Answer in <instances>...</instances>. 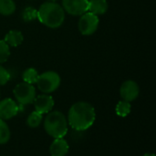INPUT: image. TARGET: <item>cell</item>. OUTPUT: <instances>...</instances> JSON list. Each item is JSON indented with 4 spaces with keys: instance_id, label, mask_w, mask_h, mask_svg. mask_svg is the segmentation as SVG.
<instances>
[{
    "instance_id": "obj_1",
    "label": "cell",
    "mask_w": 156,
    "mask_h": 156,
    "mask_svg": "<svg viewBox=\"0 0 156 156\" xmlns=\"http://www.w3.org/2000/svg\"><path fill=\"white\" fill-rule=\"evenodd\" d=\"M96 114L94 108L88 102H77L73 104L68 115L70 127L76 131H86L95 121Z\"/></svg>"
},
{
    "instance_id": "obj_2",
    "label": "cell",
    "mask_w": 156,
    "mask_h": 156,
    "mask_svg": "<svg viewBox=\"0 0 156 156\" xmlns=\"http://www.w3.org/2000/svg\"><path fill=\"white\" fill-rule=\"evenodd\" d=\"M37 18L40 23L50 29L59 28L65 19V11L63 7L53 1L43 3L37 10Z\"/></svg>"
},
{
    "instance_id": "obj_3",
    "label": "cell",
    "mask_w": 156,
    "mask_h": 156,
    "mask_svg": "<svg viewBox=\"0 0 156 156\" xmlns=\"http://www.w3.org/2000/svg\"><path fill=\"white\" fill-rule=\"evenodd\" d=\"M44 128L46 132L54 139L63 138L68 132V120L60 111L48 112L44 121Z\"/></svg>"
},
{
    "instance_id": "obj_4",
    "label": "cell",
    "mask_w": 156,
    "mask_h": 156,
    "mask_svg": "<svg viewBox=\"0 0 156 156\" xmlns=\"http://www.w3.org/2000/svg\"><path fill=\"white\" fill-rule=\"evenodd\" d=\"M60 83L61 78L58 73L54 71H47L39 74L36 84L37 85V87L41 92L45 94H49L56 91L59 87Z\"/></svg>"
},
{
    "instance_id": "obj_5",
    "label": "cell",
    "mask_w": 156,
    "mask_h": 156,
    "mask_svg": "<svg viewBox=\"0 0 156 156\" xmlns=\"http://www.w3.org/2000/svg\"><path fill=\"white\" fill-rule=\"evenodd\" d=\"M14 96L20 105H28L33 103L36 97V89L33 85L22 82L14 88Z\"/></svg>"
},
{
    "instance_id": "obj_6",
    "label": "cell",
    "mask_w": 156,
    "mask_h": 156,
    "mask_svg": "<svg viewBox=\"0 0 156 156\" xmlns=\"http://www.w3.org/2000/svg\"><path fill=\"white\" fill-rule=\"evenodd\" d=\"M100 19L98 16L90 13V12H85L81 15L80 20H79V30L82 35L90 36L92 35L99 27Z\"/></svg>"
},
{
    "instance_id": "obj_7",
    "label": "cell",
    "mask_w": 156,
    "mask_h": 156,
    "mask_svg": "<svg viewBox=\"0 0 156 156\" xmlns=\"http://www.w3.org/2000/svg\"><path fill=\"white\" fill-rule=\"evenodd\" d=\"M89 0H62L64 11L71 16H81L88 11Z\"/></svg>"
},
{
    "instance_id": "obj_8",
    "label": "cell",
    "mask_w": 156,
    "mask_h": 156,
    "mask_svg": "<svg viewBox=\"0 0 156 156\" xmlns=\"http://www.w3.org/2000/svg\"><path fill=\"white\" fill-rule=\"evenodd\" d=\"M139 93H140L139 86L136 82L133 80L125 81L120 88V95L122 100L127 102H132L135 100L138 97Z\"/></svg>"
},
{
    "instance_id": "obj_9",
    "label": "cell",
    "mask_w": 156,
    "mask_h": 156,
    "mask_svg": "<svg viewBox=\"0 0 156 156\" xmlns=\"http://www.w3.org/2000/svg\"><path fill=\"white\" fill-rule=\"evenodd\" d=\"M19 108L11 98H5L0 101V119L3 120H10L17 115Z\"/></svg>"
},
{
    "instance_id": "obj_10",
    "label": "cell",
    "mask_w": 156,
    "mask_h": 156,
    "mask_svg": "<svg viewBox=\"0 0 156 156\" xmlns=\"http://www.w3.org/2000/svg\"><path fill=\"white\" fill-rule=\"evenodd\" d=\"M34 106L36 111L39 112L40 114H47L50 112L54 107V99L51 96L49 95H40V96H36L34 99Z\"/></svg>"
},
{
    "instance_id": "obj_11",
    "label": "cell",
    "mask_w": 156,
    "mask_h": 156,
    "mask_svg": "<svg viewBox=\"0 0 156 156\" xmlns=\"http://www.w3.org/2000/svg\"><path fill=\"white\" fill-rule=\"evenodd\" d=\"M69 149V144L63 138H56L50 145L49 153L51 156H65Z\"/></svg>"
},
{
    "instance_id": "obj_12",
    "label": "cell",
    "mask_w": 156,
    "mask_h": 156,
    "mask_svg": "<svg viewBox=\"0 0 156 156\" xmlns=\"http://www.w3.org/2000/svg\"><path fill=\"white\" fill-rule=\"evenodd\" d=\"M109 7L107 0H89L88 12L96 16L103 15L107 12Z\"/></svg>"
},
{
    "instance_id": "obj_13",
    "label": "cell",
    "mask_w": 156,
    "mask_h": 156,
    "mask_svg": "<svg viewBox=\"0 0 156 156\" xmlns=\"http://www.w3.org/2000/svg\"><path fill=\"white\" fill-rule=\"evenodd\" d=\"M23 34L16 29L8 31L5 36V41L12 47H17L23 42Z\"/></svg>"
},
{
    "instance_id": "obj_14",
    "label": "cell",
    "mask_w": 156,
    "mask_h": 156,
    "mask_svg": "<svg viewBox=\"0 0 156 156\" xmlns=\"http://www.w3.org/2000/svg\"><path fill=\"white\" fill-rule=\"evenodd\" d=\"M16 11V4L13 0H0V14L10 16Z\"/></svg>"
},
{
    "instance_id": "obj_15",
    "label": "cell",
    "mask_w": 156,
    "mask_h": 156,
    "mask_svg": "<svg viewBox=\"0 0 156 156\" xmlns=\"http://www.w3.org/2000/svg\"><path fill=\"white\" fill-rule=\"evenodd\" d=\"M38 73L37 71L35 69V68H27V70H25L22 74V78H23V81L26 82V83H28V84H36L37 79H38Z\"/></svg>"
},
{
    "instance_id": "obj_16",
    "label": "cell",
    "mask_w": 156,
    "mask_h": 156,
    "mask_svg": "<svg viewBox=\"0 0 156 156\" xmlns=\"http://www.w3.org/2000/svg\"><path fill=\"white\" fill-rule=\"evenodd\" d=\"M131 109H132V106H131L130 102H127L124 100L119 101L118 104L116 105V108H115L116 114L120 117H122V118L127 117L130 114Z\"/></svg>"
},
{
    "instance_id": "obj_17",
    "label": "cell",
    "mask_w": 156,
    "mask_h": 156,
    "mask_svg": "<svg viewBox=\"0 0 156 156\" xmlns=\"http://www.w3.org/2000/svg\"><path fill=\"white\" fill-rule=\"evenodd\" d=\"M42 119H43L42 114H40L39 112L35 110L28 115V117L27 119V124L30 128H37L40 125Z\"/></svg>"
},
{
    "instance_id": "obj_18",
    "label": "cell",
    "mask_w": 156,
    "mask_h": 156,
    "mask_svg": "<svg viewBox=\"0 0 156 156\" xmlns=\"http://www.w3.org/2000/svg\"><path fill=\"white\" fill-rule=\"evenodd\" d=\"M10 130L7 124L0 119V144L6 143L10 139Z\"/></svg>"
},
{
    "instance_id": "obj_19",
    "label": "cell",
    "mask_w": 156,
    "mask_h": 156,
    "mask_svg": "<svg viewBox=\"0 0 156 156\" xmlns=\"http://www.w3.org/2000/svg\"><path fill=\"white\" fill-rule=\"evenodd\" d=\"M37 17V10L35 7L27 6L26 7L21 14V17L23 21L25 22H30L32 20H35Z\"/></svg>"
},
{
    "instance_id": "obj_20",
    "label": "cell",
    "mask_w": 156,
    "mask_h": 156,
    "mask_svg": "<svg viewBox=\"0 0 156 156\" xmlns=\"http://www.w3.org/2000/svg\"><path fill=\"white\" fill-rule=\"evenodd\" d=\"M10 56L9 45L5 40H0V64L7 61Z\"/></svg>"
},
{
    "instance_id": "obj_21",
    "label": "cell",
    "mask_w": 156,
    "mask_h": 156,
    "mask_svg": "<svg viewBox=\"0 0 156 156\" xmlns=\"http://www.w3.org/2000/svg\"><path fill=\"white\" fill-rule=\"evenodd\" d=\"M10 73L0 65V86H5L10 80Z\"/></svg>"
},
{
    "instance_id": "obj_22",
    "label": "cell",
    "mask_w": 156,
    "mask_h": 156,
    "mask_svg": "<svg viewBox=\"0 0 156 156\" xmlns=\"http://www.w3.org/2000/svg\"><path fill=\"white\" fill-rule=\"evenodd\" d=\"M143 156H155L154 154H144Z\"/></svg>"
},
{
    "instance_id": "obj_23",
    "label": "cell",
    "mask_w": 156,
    "mask_h": 156,
    "mask_svg": "<svg viewBox=\"0 0 156 156\" xmlns=\"http://www.w3.org/2000/svg\"><path fill=\"white\" fill-rule=\"evenodd\" d=\"M48 1H53V2H55V1H57V0H48Z\"/></svg>"
}]
</instances>
